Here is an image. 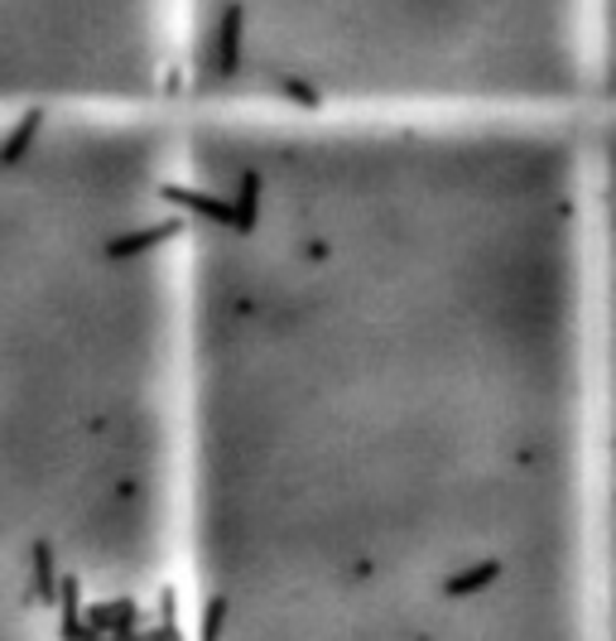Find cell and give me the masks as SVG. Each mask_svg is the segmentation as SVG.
Listing matches in <instances>:
<instances>
[{"instance_id": "277c9868", "label": "cell", "mask_w": 616, "mask_h": 641, "mask_svg": "<svg viewBox=\"0 0 616 641\" xmlns=\"http://www.w3.org/2000/svg\"><path fill=\"white\" fill-rule=\"evenodd\" d=\"M173 0H0V116L173 111Z\"/></svg>"}, {"instance_id": "3957f363", "label": "cell", "mask_w": 616, "mask_h": 641, "mask_svg": "<svg viewBox=\"0 0 616 641\" xmlns=\"http://www.w3.org/2000/svg\"><path fill=\"white\" fill-rule=\"evenodd\" d=\"M173 111L583 116L603 107L607 0H173Z\"/></svg>"}, {"instance_id": "6da1fadb", "label": "cell", "mask_w": 616, "mask_h": 641, "mask_svg": "<svg viewBox=\"0 0 616 641\" xmlns=\"http://www.w3.org/2000/svg\"><path fill=\"white\" fill-rule=\"evenodd\" d=\"M183 641H612L607 121L179 116Z\"/></svg>"}, {"instance_id": "7a4b0ae2", "label": "cell", "mask_w": 616, "mask_h": 641, "mask_svg": "<svg viewBox=\"0 0 616 641\" xmlns=\"http://www.w3.org/2000/svg\"><path fill=\"white\" fill-rule=\"evenodd\" d=\"M0 641H183L179 111L0 116Z\"/></svg>"}]
</instances>
